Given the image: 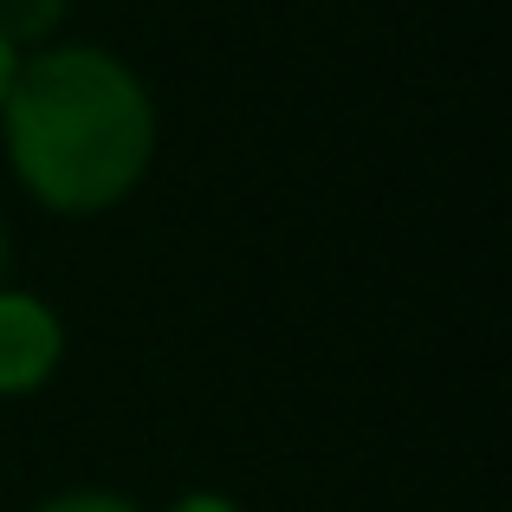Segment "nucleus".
<instances>
[{"label":"nucleus","instance_id":"obj_2","mask_svg":"<svg viewBox=\"0 0 512 512\" xmlns=\"http://www.w3.org/2000/svg\"><path fill=\"white\" fill-rule=\"evenodd\" d=\"M65 357V331L52 305L26 299V292H0V396H26L39 389Z\"/></svg>","mask_w":512,"mask_h":512},{"label":"nucleus","instance_id":"obj_3","mask_svg":"<svg viewBox=\"0 0 512 512\" xmlns=\"http://www.w3.org/2000/svg\"><path fill=\"white\" fill-rule=\"evenodd\" d=\"M65 0H0V39L7 46H26V39H46L59 26Z\"/></svg>","mask_w":512,"mask_h":512},{"label":"nucleus","instance_id":"obj_6","mask_svg":"<svg viewBox=\"0 0 512 512\" xmlns=\"http://www.w3.org/2000/svg\"><path fill=\"white\" fill-rule=\"evenodd\" d=\"M13 72H20V59H13V46L0 39V104H7V91H13Z\"/></svg>","mask_w":512,"mask_h":512},{"label":"nucleus","instance_id":"obj_5","mask_svg":"<svg viewBox=\"0 0 512 512\" xmlns=\"http://www.w3.org/2000/svg\"><path fill=\"white\" fill-rule=\"evenodd\" d=\"M169 512H240L227 493H188V500H175Z\"/></svg>","mask_w":512,"mask_h":512},{"label":"nucleus","instance_id":"obj_4","mask_svg":"<svg viewBox=\"0 0 512 512\" xmlns=\"http://www.w3.org/2000/svg\"><path fill=\"white\" fill-rule=\"evenodd\" d=\"M39 512H137L130 500H117V493H65V500L39 506Z\"/></svg>","mask_w":512,"mask_h":512},{"label":"nucleus","instance_id":"obj_7","mask_svg":"<svg viewBox=\"0 0 512 512\" xmlns=\"http://www.w3.org/2000/svg\"><path fill=\"white\" fill-rule=\"evenodd\" d=\"M0 266H7V234H0Z\"/></svg>","mask_w":512,"mask_h":512},{"label":"nucleus","instance_id":"obj_1","mask_svg":"<svg viewBox=\"0 0 512 512\" xmlns=\"http://www.w3.org/2000/svg\"><path fill=\"white\" fill-rule=\"evenodd\" d=\"M7 156L59 214H98L143 182L156 150L150 91L91 46H59L20 65L7 91Z\"/></svg>","mask_w":512,"mask_h":512}]
</instances>
